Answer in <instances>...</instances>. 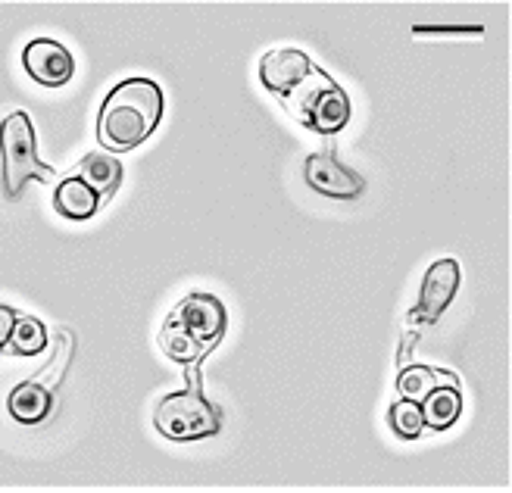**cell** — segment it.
<instances>
[{
    "label": "cell",
    "instance_id": "1",
    "mask_svg": "<svg viewBox=\"0 0 512 493\" xmlns=\"http://www.w3.org/2000/svg\"><path fill=\"white\" fill-rule=\"evenodd\" d=\"M263 88L285 113L316 135H338L350 122V97L300 47H275L260 60Z\"/></svg>",
    "mask_w": 512,
    "mask_h": 493
},
{
    "label": "cell",
    "instance_id": "2",
    "mask_svg": "<svg viewBox=\"0 0 512 493\" xmlns=\"http://www.w3.org/2000/svg\"><path fill=\"white\" fill-rule=\"evenodd\" d=\"M228 331V309L210 291H191L178 300L160 328V350L182 369H200Z\"/></svg>",
    "mask_w": 512,
    "mask_h": 493
},
{
    "label": "cell",
    "instance_id": "3",
    "mask_svg": "<svg viewBox=\"0 0 512 493\" xmlns=\"http://www.w3.org/2000/svg\"><path fill=\"white\" fill-rule=\"evenodd\" d=\"M166 110L163 88L153 79H125L100 103L97 141L110 153L141 147L160 128Z\"/></svg>",
    "mask_w": 512,
    "mask_h": 493
},
{
    "label": "cell",
    "instance_id": "4",
    "mask_svg": "<svg viewBox=\"0 0 512 493\" xmlns=\"http://www.w3.org/2000/svg\"><path fill=\"white\" fill-rule=\"evenodd\" d=\"M185 375V391L166 394L153 409V428L172 444H194V440H207L222 431V409L203 394L200 369H185Z\"/></svg>",
    "mask_w": 512,
    "mask_h": 493
},
{
    "label": "cell",
    "instance_id": "5",
    "mask_svg": "<svg viewBox=\"0 0 512 493\" xmlns=\"http://www.w3.org/2000/svg\"><path fill=\"white\" fill-rule=\"evenodd\" d=\"M0 160H4V194L10 200L22 197V188L29 181H47L50 166L38 157V135L35 122L25 110H13L0 122Z\"/></svg>",
    "mask_w": 512,
    "mask_h": 493
},
{
    "label": "cell",
    "instance_id": "6",
    "mask_svg": "<svg viewBox=\"0 0 512 493\" xmlns=\"http://www.w3.org/2000/svg\"><path fill=\"white\" fill-rule=\"evenodd\" d=\"M459 284H463V266H459L453 256L434 259V263L425 269L419 303L409 309V322H413V328L438 322L447 313V306L453 303Z\"/></svg>",
    "mask_w": 512,
    "mask_h": 493
},
{
    "label": "cell",
    "instance_id": "7",
    "mask_svg": "<svg viewBox=\"0 0 512 493\" xmlns=\"http://www.w3.org/2000/svg\"><path fill=\"white\" fill-rule=\"evenodd\" d=\"M303 178L316 194L331 197V200H356L366 191L363 175L344 166L331 150L310 153V157L303 160Z\"/></svg>",
    "mask_w": 512,
    "mask_h": 493
},
{
    "label": "cell",
    "instance_id": "8",
    "mask_svg": "<svg viewBox=\"0 0 512 493\" xmlns=\"http://www.w3.org/2000/svg\"><path fill=\"white\" fill-rule=\"evenodd\" d=\"M22 66H25V75L41 88H63L75 72V60L69 54V47H63L54 38H35L25 44Z\"/></svg>",
    "mask_w": 512,
    "mask_h": 493
},
{
    "label": "cell",
    "instance_id": "9",
    "mask_svg": "<svg viewBox=\"0 0 512 493\" xmlns=\"http://www.w3.org/2000/svg\"><path fill=\"white\" fill-rule=\"evenodd\" d=\"M7 412L19 425H41L54 412V391L44 387L41 381H22L7 397Z\"/></svg>",
    "mask_w": 512,
    "mask_h": 493
},
{
    "label": "cell",
    "instance_id": "10",
    "mask_svg": "<svg viewBox=\"0 0 512 493\" xmlns=\"http://www.w3.org/2000/svg\"><path fill=\"white\" fill-rule=\"evenodd\" d=\"M438 387H463V384H459V378L453 372L434 369V366H403V372L397 375L400 400L419 403V406L431 391H438Z\"/></svg>",
    "mask_w": 512,
    "mask_h": 493
},
{
    "label": "cell",
    "instance_id": "11",
    "mask_svg": "<svg viewBox=\"0 0 512 493\" xmlns=\"http://www.w3.org/2000/svg\"><path fill=\"white\" fill-rule=\"evenodd\" d=\"M54 210L69 222H88L100 210V197L85 185L82 178H63L54 191Z\"/></svg>",
    "mask_w": 512,
    "mask_h": 493
},
{
    "label": "cell",
    "instance_id": "12",
    "mask_svg": "<svg viewBox=\"0 0 512 493\" xmlns=\"http://www.w3.org/2000/svg\"><path fill=\"white\" fill-rule=\"evenodd\" d=\"M75 178H82L85 185L104 200V197H113L122 185V163L113 157V153H85Z\"/></svg>",
    "mask_w": 512,
    "mask_h": 493
},
{
    "label": "cell",
    "instance_id": "13",
    "mask_svg": "<svg viewBox=\"0 0 512 493\" xmlns=\"http://www.w3.org/2000/svg\"><path fill=\"white\" fill-rule=\"evenodd\" d=\"M422 422L431 431H447L463 415V387H438L422 400Z\"/></svg>",
    "mask_w": 512,
    "mask_h": 493
},
{
    "label": "cell",
    "instance_id": "14",
    "mask_svg": "<svg viewBox=\"0 0 512 493\" xmlns=\"http://www.w3.org/2000/svg\"><path fill=\"white\" fill-rule=\"evenodd\" d=\"M47 350V325L35 316H16L13 334H10V353L16 356H38Z\"/></svg>",
    "mask_w": 512,
    "mask_h": 493
},
{
    "label": "cell",
    "instance_id": "15",
    "mask_svg": "<svg viewBox=\"0 0 512 493\" xmlns=\"http://www.w3.org/2000/svg\"><path fill=\"white\" fill-rule=\"evenodd\" d=\"M388 422H391V431H394L400 440H419L422 431H425L419 403H409V400L391 403V409H388Z\"/></svg>",
    "mask_w": 512,
    "mask_h": 493
},
{
    "label": "cell",
    "instance_id": "16",
    "mask_svg": "<svg viewBox=\"0 0 512 493\" xmlns=\"http://www.w3.org/2000/svg\"><path fill=\"white\" fill-rule=\"evenodd\" d=\"M16 309L13 306H4L0 303V353L10 350V334H13V325H16Z\"/></svg>",
    "mask_w": 512,
    "mask_h": 493
}]
</instances>
